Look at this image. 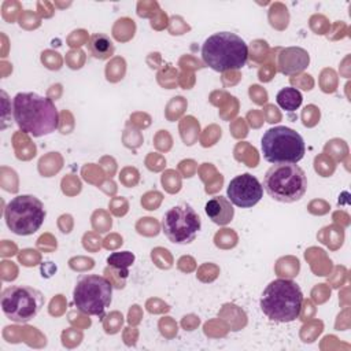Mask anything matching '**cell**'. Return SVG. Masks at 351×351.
I'll list each match as a JSON object with an SVG mask.
<instances>
[{"mask_svg": "<svg viewBox=\"0 0 351 351\" xmlns=\"http://www.w3.org/2000/svg\"><path fill=\"white\" fill-rule=\"evenodd\" d=\"M308 63H310V56L307 51L300 47L282 48L277 59L278 70L285 75H293V74L302 73L304 69H307Z\"/></svg>", "mask_w": 351, "mask_h": 351, "instance_id": "11", "label": "cell"}, {"mask_svg": "<svg viewBox=\"0 0 351 351\" xmlns=\"http://www.w3.org/2000/svg\"><path fill=\"white\" fill-rule=\"evenodd\" d=\"M88 49H89L90 55L95 59L104 60V59H108L110 56L114 55L115 47H114V43L111 41V38L107 34L95 33L89 37Z\"/></svg>", "mask_w": 351, "mask_h": 351, "instance_id": "13", "label": "cell"}, {"mask_svg": "<svg viewBox=\"0 0 351 351\" xmlns=\"http://www.w3.org/2000/svg\"><path fill=\"white\" fill-rule=\"evenodd\" d=\"M262 186L273 200L293 203L304 196L307 191V176L295 163L273 165L266 171Z\"/></svg>", "mask_w": 351, "mask_h": 351, "instance_id": "4", "label": "cell"}, {"mask_svg": "<svg viewBox=\"0 0 351 351\" xmlns=\"http://www.w3.org/2000/svg\"><path fill=\"white\" fill-rule=\"evenodd\" d=\"M226 193L232 204L240 208H250L262 199L263 186L255 176L244 173L230 180Z\"/></svg>", "mask_w": 351, "mask_h": 351, "instance_id": "10", "label": "cell"}, {"mask_svg": "<svg viewBox=\"0 0 351 351\" xmlns=\"http://www.w3.org/2000/svg\"><path fill=\"white\" fill-rule=\"evenodd\" d=\"M303 293L300 287L288 278H277L266 285L261 295L262 313L273 322H292L302 310Z\"/></svg>", "mask_w": 351, "mask_h": 351, "instance_id": "2", "label": "cell"}, {"mask_svg": "<svg viewBox=\"0 0 351 351\" xmlns=\"http://www.w3.org/2000/svg\"><path fill=\"white\" fill-rule=\"evenodd\" d=\"M1 310L4 315L19 324L29 322L43 308L45 299L44 295L27 285H11L1 292Z\"/></svg>", "mask_w": 351, "mask_h": 351, "instance_id": "8", "label": "cell"}, {"mask_svg": "<svg viewBox=\"0 0 351 351\" xmlns=\"http://www.w3.org/2000/svg\"><path fill=\"white\" fill-rule=\"evenodd\" d=\"M202 59L214 71L239 70L248 59V45L232 32H218L207 37L202 45Z\"/></svg>", "mask_w": 351, "mask_h": 351, "instance_id": "3", "label": "cell"}, {"mask_svg": "<svg viewBox=\"0 0 351 351\" xmlns=\"http://www.w3.org/2000/svg\"><path fill=\"white\" fill-rule=\"evenodd\" d=\"M202 228V219L195 208L182 203L166 211L162 219V230L165 236L174 244L192 243Z\"/></svg>", "mask_w": 351, "mask_h": 351, "instance_id": "9", "label": "cell"}, {"mask_svg": "<svg viewBox=\"0 0 351 351\" xmlns=\"http://www.w3.org/2000/svg\"><path fill=\"white\" fill-rule=\"evenodd\" d=\"M45 208L40 199L33 195H18L8 202L4 210V219L8 229L18 236L36 233L44 219Z\"/></svg>", "mask_w": 351, "mask_h": 351, "instance_id": "7", "label": "cell"}, {"mask_svg": "<svg viewBox=\"0 0 351 351\" xmlns=\"http://www.w3.org/2000/svg\"><path fill=\"white\" fill-rule=\"evenodd\" d=\"M111 299L112 284L106 277L86 274L77 280L73 291V300L81 313L101 318L110 307Z\"/></svg>", "mask_w": 351, "mask_h": 351, "instance_id": "6", "label": "cell"}, {"mask_svg": "<svg viewBox=\"0 0 351 351\" xmlns=\"http://www.w3.org/2000/svg\"><path fill=\"white\" fill-rule=\"evenodd\" d=\"M206 215L217 225H228L234 215V208L229 199L223 196L211 197L204 206Z\"/></svg>", "mask_w": 351, "mask_h": 351, "instance_id": "12", "label": "cell"}, {"mask_svg": "<svg viewBox=\"0 0 351 351\" xmlns=\"http://www.w3.org/2000/svg\"><path fill=\"white\" fill-rule=\"evenodd\" d=\"M134 262V255L130 251H121V252H112L107 256V263L110 267L117 269L122 276L126 278L129 274V267Z\"/></svg>", "mask_w": 351, "mask_h": 351, "instance_id": "15", "label": "cell"}, {"mask_svg": "<svg viewBox=\"0 0 351 351\" xmlns=\"http://www.w3.org/2000/svg\"><path fill=\"white\" fill-rule=\"evenodd\" d=\"M302 100H303L302 93L296 88H292V86L282 88L276 96L277 104L288 112H292V111L298 110L302 104Z\"/></svg>", "mask_w": 351, "mask_h": 351, "instance_id": "14", "label": "cell"}, {"mask_svg": "<svg viewBox=\"0 0 351 351\" xmlns=\"http://www.w3.org/2000/svg\"><path fill=\"white\" fill-rule=\"evenodd\" d=\"M263 158L273 165L298 163L303 159L306 144L303 137L288 126H274L261 138Z\"/></svg>", "mask_w": 351, "mask_h": 351, "instance_id": "5", "label": "cell"}, {"mask_svg": "<svg viewBox=\"0 0 351 351\" xmlns=\"http://www.w3.org/2000/svg\"><path fill=\"white\" fill-rule=\"evenodd\" d=\"M12 117L18 128L41 137L51 134L59 126V112L49 97L36 92H19L12 99Z\"/></svg>", "mask_w": 351, "mask_h": 351, "instance_id": "1", "label": "cell"}]
</instances>
